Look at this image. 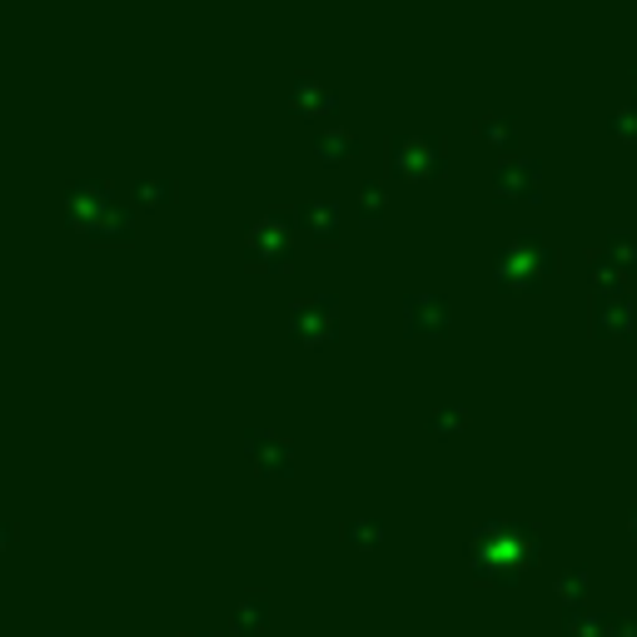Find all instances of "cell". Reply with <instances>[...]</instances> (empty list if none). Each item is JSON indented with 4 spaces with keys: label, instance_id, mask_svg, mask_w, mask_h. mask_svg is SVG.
Segmentation results:
<instances>
[{
    "label": "cell",
    "instance_id": "5",
    "mask_svg": "<svg viewBox=\"0 0 637 637\" xmlns=\"http://www.w3.org/2000/svg\"><path fill=\"white\" fill-rule=\"evenodd\" d=\"M290 105L294 110H304V115H318L329 105V90L318 85L314 76H294V85H290Z\"/></svg>",
    "mask_w": 637,
    "mask_h": 637
},
{
    "label": "cell",
    "instance_id": "10",
    "mask_svg": "<svg viewBox=\"0 0 637 637\" xmlns=\"http://www.w3.org/2000/svg\"><path fill=\"white\" fill-rule=\"evenodd\" d=\"M10 538H16V528H10L6 518H0V548H10Z\"/></svg>",
    "mask_w": 637,
    "mask_h": 637
},
{
    "label": "cell",
    "instance_id": "11",
    "mask_svg": "<svg viewBox=\"0 0 637 637\" xmlns=\"http://www.w3.org/2000/svg\"><path fill=\"white\" fill-rule=\"evenodd\" d=\"M205 637H209V633H205Z\"/></svg>",
    "mask_w": 637,
    "mask_h": 637
},
{
    "label": "cell",
    "instance_id": "2",
    "mask_svg": "<svg viewBox=\"0 0 637 637\" xmlns=\"http://www.w3.org/2000/svg\"><path fill=\"white\" fill-rule=\"evenodd\" d=\"M244 254H249L254 264H264V270H284V264L294 259V225L284 215H259L249 225V235H244Z\"/></svg>",
    "mask_w": 637,
    "mask_h": 637
},
{
    "label": "cell",
    "instance_id": "1",
    "mask_svg": "<svg viewBox=\"0 0 637 637\" xmlns=\"http://www.w3.org/2000/svg\"><path fill=\"white\" fill-rule=\"evenodd\" d=\"M115 189L105 185V179H85V185L70 189V215H76V225H85L90 235H130V215H120V205H115Z\"/></svg>",
    "mask_w": 637,
    "mask_h": 637
},
{
    "label": "cell",
    "instance_id": "3",
    "mask_svg": "<svg viewBox=\"0 0 637 637\" xmlns=\"http://www.w3.org/2000/svg\"><path fill=\"white\" fill-rule=\"evenodd\" d=\"M334 300H304L290 310V334L300 339V344H318V339L334 334Z\"/></svg>",
    "mask_w": 637,
    "mask_h": 637
},
{
    "label": "cell",
    "instance_id": "6",
    "mask_svg": "<svg viewBox=\"0 0 637 637\" xmlns=\"http://www.w3.org/2000/svg\"><path fill=\"white\" fill-rule=\"evenodd\" d=\"M264 618H270V592H244L235 608V623L239 628H259Z\"/></svg>",
    "mask_w": 637,
    "mask_h": 637
},
{
    "label": "cell",
    "instance_id": "8",
    "mask_svg": "<svg viewBox=\"0 0 637 637\" xmlns=\"http://www.w3.org/2000/svg\"><path fill=\"white\" fill-rule=\"evenodd\" d=\"M300 215H304V225H310V229H324V239L334 235V225H339V215H334V205H329V199H318V205L310 199Z\"/></svg>",
    "mask_w": 637,
    "mask_h": 637
},
{
    "label": "cell",
    "instance_id": "7",
    "mask_svg": "<svg viewBox=\"0 0 637 637\" xmlns=\"http://www.w3.org/2000/svg\"><path fill=\"white\" fill-rule=\"evenodd\" d=\"M135 195H140L145 205H159V199L175 195V179H165V175H140V179H135Z\"/></svg>",
    "mask_w": 637,
    "mask_h": 637
},
{
    "label": "cell",
    "instance_id": "9",
    "mask_svg": "<svg viewBox=\"0 0 637 637\" xmlns=\"http://www.w3.org/2000/svg\"><path fill=\"white\" fill-rule=\"evenodd\" d=\"M344 145H349V135H344V130H324V135H318V150H324V155H339Z\"/></svg>",
    "mask_w": 637,
    "mask_h": 637
},
{
    "label": "cell",
    "instance_id": "4",
    "mask_svg": "<svg viewBox=\"0 0 637 637\" xmlns=\"http://www.w3.org/2000/svg\"><path fill=\"white\" fill-rule=\"evenodd\" d=\"M244 453H249L259 469H270V473L274 469H290V463H294V449L274 429H249V433H244Z\"/></svg>",
    "mask_w": 637,
    "mask_h": 637
}]
</instances>
